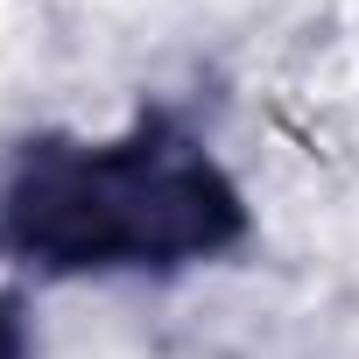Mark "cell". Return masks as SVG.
Returning <instances> with one entry per match:
<instances>
[{
	"label": "cell",
	"instance_id": "6da1fadb",
	"mask_svg": "<svg viewBox=\"0 0 359 359\" xmlns=\"http://www.w3.org/2000/svg\"><path fill=\"white\" fill-rule=\"evenodd\" d=\"M8 247L57 275L184 268L247 233L233 176L169 120L120 141H43L15 162L0 198Z\"/></svg>",
	"mask_w": 359,
	"mask_h": 359
},
{
	"label": "cell",
	"instance_id": "7a4b0ae2",
	"mask_svg": "<svg viewBox=\"0 0 359 359\" xmlns=\"http://www.w3.org/2000/svg\"><path fill=\"white\" fill-rule=\"evenodd\" d=\"M0 359H22V324H15L8 296H0Z\"/></svg>",
	"mask_w": 359,
	"mask_h": 359
}]
</instances>
